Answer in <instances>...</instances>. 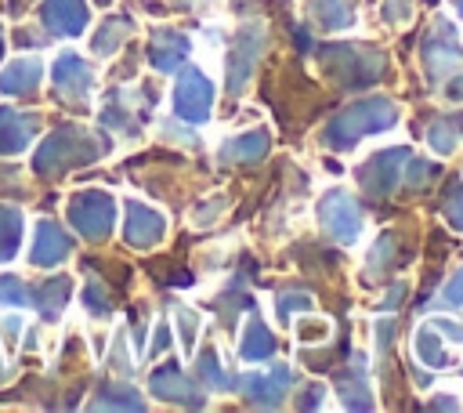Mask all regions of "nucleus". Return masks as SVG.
Returning a JSON list of instances; mask_svg holds the SVG:
<instances>
[{"label": "nucleus", "mask_w": 463, "mask_h": 413, "mask_svg": "<svg viewBox=\"0 0 463 413\" xmlns=\"http://www.w3.org/2000/svg\"><path fill=\"white\" fill-rule=\"evenodd\" d=\"M105 152V141L90 138L80 127H58L54 134L43 138V145L33 152V170L40 178H58L72 167H83Z\"/></svg>", "instance_id": "1"}, {"label": "nucleus", "mask_w": 463, "mask_h": 413, "mask_svg": "<svg viewBox=\"0 0 463 413\" xmlns=\"http://www.w3.org/2000/svg\"><path fill=\"white\" fill-rule=\"evenodd\" d=\"M69 221L87 239H105L112 232V199L105 192H76L69 199Z\"/></svg>", "instance_id": "2"}, {"label": "nucleus", "mask_w": 463, "mask_h": 413, "mask_svg": "<svg viewBox=\"0 0 463 413\" xmlns=\"http://www.w3.org/2000/svg\"><path fill=\"white\" fill-rule=\"evenodd\" d=\"M51 83H54L58 98H65L72 105H83L87 101V91L94 83V72H90V65L80 54H69L65 51V54H58V62L51 69Z\"/></svg>", "instance_id": "3"}, {"label": "nucleus", "mask_w": 463, "mask_h": 413, "mask_svg": "<svg viewBox=\"0 0 463 413\" xmlns=\"http://www.w3.org/2000/svg\"><path fill=\"white\" fill-rule=\"evenodd\" d=\"M69 250H72V243H69V235L51 221V217H43V221H36V235H33V250H29V261L36 264V268H51V264H61L65 257H69Z\"/></svg>", "instance_id": "4"}, {"label": "nucleus", "mask_w": 463, "mask_h": 413, "mask_svg": "<svg viewBox=\"0 0 463 413\" xmlns=\"http://www.w3.org/2000/svg\"><path fill=\"white\" fill-rule=\"evenodd\" d=\"M40 25L54 36H80L87 29V4L83 0H47L40 7Z\"/></svg>", "instance_id": "5"}, {"label": "nucleus", "mask_w": 463, "mask_h": 413, "mask_svg": "<svg viewBox=\"0 0 463 413\" xmlns=\"http://www.w3.org/2000/svg\"><path fill=\"white\" fill-rule=\"evenodd\" d=\"M33 134H36V116L14 105H0V156H18L22 149H29Z\"/></svg>", "instance_id": "6"}, {"label": "nucleus", "mask_w": 463, "mask_h": 413, "mask_svg": "<svg viewBox=\"0 0 463 413\" xmlns=\"http://www.w3.org/2000/svg\"><path fill=\"white\" fill-rule=\"evenodd\" d=\"M40 80H43V65L36 58H14L0 72V91L11 98H29L40 87Z\"/></svg>", "instance_id": "7"}, {"label": "nucleus", "mask_w": 463, "mask_h": 413, "mask_svg": "<svg viewBox=\"0 0 463 413\" xmlns=\"http://www.w3.org/2000/svg\"><path fill=\"white\" fill-rule=\"evenodd\" d=\"M69 293H72V279H69V275H54V279H43V283L36 286V293H29V297H36L40 315H43L47 322H54V319L61 315Z\"/></svg>", "instance_id": "8"}, {"label": "nucleus", "mask_w": 463, "mask_h": 413, "mask_svg": "<svg viewBox=\"0 0 463 413\" xmlns=\"http://www.w3.org/2000/svg\"><path fill=\"white\" fill-rule=\"evenodd\" d=\"M159 232H163V221H159L152 210H145V206H137V203L127 206V239H130L134 246L156 243Z\"/></svg>", "instance_id": "9"}, {"label": "nucleus", "mask_w": 463, "mask_h": 413, "mask_svg": "<svg viewBox=\"0 0 463 413\" xmlns=\"http://www.w3.org/2000/svg\"><path fill=\"white\" fill-rule=\"evenodd\" d=\"M22 228H25L22 210L11 206V203H0V264L18 254V246H22Z\"/></svg>", "instance_id": "10"}, {"label": "nucleus", "mask_w": 463, "mask_h": 413, "mask_svg": "<svg viewBox=\"0 0 463 413\" xmlns=\"http://www.w3.org/2000/svg\"><path fill=\"white\" fill-rule=\"evenodd\" d=\"M0 304L4 308H25L29 304V286L18 275H0Z\"/></svg>", "instance_id": "11"}, {"label": "nucleus", "mask_w": 463, "mask_h": 413, "mask_svg": "<svg viewBox=\"0 0 463 413\" xmlns=\"http://www.w3.org/2000/svg\"><path fill=\"white\" fill-rule=\"evenodd\" d=\"M123 33H127V22H105V29L94 36V51H98V54L116 51V43L123 40Z\"/></svg>", "instance_id": "12"}, {"label": "nucleus", "mask_w": 463, "mask_h": 413, "mask_svg": "<svg viewBox=\"0 0 463 413\" xmlns=\"http://www.w3.org/2000/svg\"><path fill=\"white\" fill-rule=\"evenodd\" d=\"M101 406H137V399H127L123 388H101Z\"/></svg>", "instance_id": "13"}, {"label": "nucleus", "mask_w": 463, "mask_h": 413, "mask_svg": "<svg viewBox=\"0 0 463 413\" xmlns=\"http://www.w3.org/2000/svg\"><path fill=\"white\" fill-rule=\"evenodd\" d=\"M83 304H87L94 315H98V312H101V315L109 312V297H105L98 286H87V293H83Z\"/></svg>", "instance_id": "14"}, {"label": "nucleus", "mask_w": 463, "mask_h": 413, "mask_svg": "<svg viewBox=\"0 0 463 413\" xmlns=\"http://www.w3.org/2000/svg\"><path fill=\"white\" fill-rule=\"evenodd\" d=\"M0 333H4V341H7V344H18L22 319H18V315H14V319H4V322H0Z\"/></svg>", "instance_id": "15"}, {"label": "nucleus", "mask_w": 463, "mask_h": 413, "mask_svg": "<svg viewBox=\"0 0 463 413\" xmlns=\"http://www.w3.org/2000/svg\"><path fill=\"white\" fill-rule=\"evenodd\" d=\"M11 377H14V366H7V362L0 359V384H7Z\"/></svg>", "instance_id": "16"}, {"label": "nucleus", "mask_w": 463, "mask_h": 413, "mask_svg": "<svg viewBox=\"0 0 463 413\" xmlns=\"http://www.w3.org/2000/svg\"><path fill=\"white\" fill-rule=\"evenodd\" d=\"M25 4H29V0H11V7H14V11H22Z\"/></svg>", "instance_id": "17"}, {"label": "nucleus", "mask_w": 463, "mask_h": 413, "mask_svg": "<svg viewBox=\"0 0 463 413\" xmlns=\"http://www.w3.org/2000/svg\"><path fill=\"white\" fill-rule=\"evenodd\" d=\"M0 58H4V33H0Z\"/></svg>", "instance_id": "18"}, {"label": "nucleus", "mask_w": 463, "mask_h": 413, "mask_svg": "<svg viewBox=\"0 0 463 413\" xmlns=\"http://www.w3.org/2000/svg\"><path fill=\"white\" fill-rule=\"evenodd\" d=\"M98 4H109V0H98Z\"/></svg>", "instance_id": "19"}]
</instances>
